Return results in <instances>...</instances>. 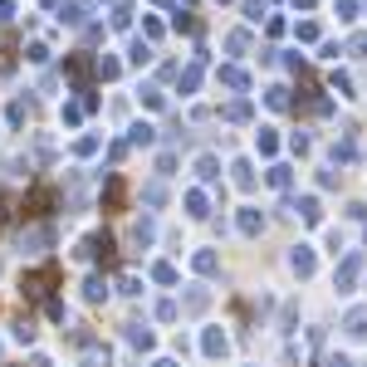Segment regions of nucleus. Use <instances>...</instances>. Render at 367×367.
I'll return each mask as SVG.
<instances>
[{"mask_svg": "<svg viewBox=\"0 0 367 367\" xmlns=\"http://www.w3.org/2000/svg\"><path fill=\"white\" fill-rule=\"evenodd\" d=\"M49 240H54V230H49V226H30V230L20 235V250H25V255H39V250H49Z\"/></svg>", "mask_w": 367, "mask_h": 367, "instance_id": "obj_1", "label": "nucleus"}, {"mask_svg": "<svg viewBox=\"0 0 367 367\" xmlns=\"http://www.w3.org/2000/svg\"><path fill=\"white\" fill-rule=\"evenodd\" d=\"M201 348H206V357H226V353H230V338H226L221 328H206V333H201Z\"/></svg>", "mask_w": 367, "mask_h": 367, "instance_id": "obj_2", "label": "nucleus"}, {"mask_svg": "<svg viewBox=\"0 0 367 367\" xmlns=\"http://www.w3.org/2000/svg\"><path fill=\"white\" fill-rule=\"evenodd\" d=\"M289 265H294V275H299V279H308V275H313V250H308V245H299V250L289 255Z\"/></svg>", "mask_w": 367, "mask_h": 367, "instance_id": "obj_3", "label": "nucleus"}, {"mask_svg": "<svg viewBox=\"0 0 367 367\" xmlns=\"http://www.w3.org/2000/svg\"><path fill=\"white\" fill-rule=\"evenodd\" d=\"M49 201H54V191H49V186H34L25 206H30V216H44V211H49Z\"/></svg>", "mask_w": 367, "mask_h": 367, "instance_id": "obj_4", "label": "nucleus"}, {"mask_svg": "<svg viewBox=\"0 0 367 367\" xmlns=\"http://www.w3.org/2000/svg\"><path fill=\"white\" fill-rule=\"evenodd\" d=\"M216 265H221L216 250H196V255H191V270H196V275H216Z\"/></svg>", "mask_w": 367, "mask_h": 367, "instance_id": "obj_5", "label": "nucleus"}, {"mask_svg": "<svg viewBox=\"0 0 367 367\" xmlns=\"http://www.w3.org/2000/svg\"><path fill=\"white\" fill-rule=\"evenodd\" d=\"M343 328H348V338H367V308H353L343 319Z\"/></svg>", "mask_w": 367, "mask_h": 367, "instance_id": "obj_6", "label": "nucleus"}, {"mask_svg": "<svg viewBox=\"0 0 367 367\" xmlns=\"http://www.w3.org/2000/svg\"><path fill=\"white\" fill-rule=\"evenodd\" d=\"M259 230H265V216L245 206V211H240V235H259Z\"/></svg>", "mask_w": 367, "mask_h": 367, "instance_id": "obj_7", "label": "nucleus"}, {"mask_svg": "<svg viewBox=\"0 0 367 367\" xmlns=\"http://www.w3.org/2000/svg\"><path fill=\"white\" fill-rule=\"evenodd\" d=\"M353 279H357V255H348V259H343V270H338V289L348 294V289H353Z\"/></svg>", "mask_w": 367, "mask_h": 367, "instance_id": "obj_8", "label": "nucleus"}, {"mask_svg": "<svg viewBox=\"0 0 367 367\" xmlns=\"http://www.w3.org/2000/svg\"><path fill=\"white\" fill-rule=\"evenodd\" d=\"M196 177L201 181H216L221 177V162H216V157H196Z\"/></svg>", "mask_w": 367, "mask_h": 367, "instance_id": "obj_9", "label": "nucleus"}, {"mask_svg": "<svg viewBox=\"0 0 367 367\" xmlns=\"http://www.w3.org/2000/svg\"><path fill=\"white\" fill-rule=\"evenodd\" d=\"M103 294H108V284H103V275H88V284H83V299H88V304H98Z\"/></svg>", "mask_w": 367, "mask_h": 367, "instance_id": "obj_10", "label": "nucleus"}, {"mask_svg": "<svg viewBox=\"0 0 367 367\" xmlns=\"http://www.w3.org/2000/svg\"><path fill=\"white\" fill-rule=\"evenodd\" d=\"M128 343H132V348H142V353H147V348H152V333H147V328H142V324H128Z\"/></svg>", "mask_w": 367, "mask_h": 367, "instance_id": "obj_11", "label": "nucleus"}, {"mask_svg": "<svg viewBox=\"0 0 367 367\" xmlns=\"http://www.w3.org/2000/svg\"><path fill=\"white\" fill-rule=\"evenodd\" d=\"M206 304H211V294H206V289H191V294H186V304H181V308H186V313H201V308H206Z\"/></svg>", "mask_w": 367, "mask_h": 367, "instance_id": "obj_12", "label": "nucleus"}, {"mask_svg": "<svg viewBox=\"0 0 367 367\" xmlns=\"http://www.w3.org/2000/svg\"><path fill=\"white\" fill-rule=\"evenodd\" d=\"M128 59H132V64H147V59H152V44H147V39H132Z\"/></svg>", "mask_w": 367, "mask_h": 367, "instance_id": "obj_13", "label": "nucleus"}, {"mask_svg": "<svg viewBox=\"0 0 367 367\" xmlns=\"http://www.w3.org/2000/svg\"><path fill=\"white\" fill-rule=\"evenodd\" d=\"M64 69H69V79H74V83H83V79H88V59H64Z\"/></svg>", "mask_w": 367, "mask_h": 367, "instance_id": "obj_14", "label": "nucleus"}, {"mask_svg": "<svg viewBox=\"0 0 367 367\" xmlns=\"http://www.w3.org/2000/svg\"><path fill=\"white\" fill-rule=\"evenodd\" d=\"M221 83H226V88H245L250 79H245L240 69H230V64H226V69H221Z\"/></svg>", "mask_w": 367, "mask_h": 367, "instance_id": "obj_15", "label": "nucleus"}, {"mask_svg": "<svg viewBox=\"0 0 367 367\" xmlns=\"http://www.w3.org/2000/svg\"><path fill=\"white\" fill-rule=\"evenodd\" d=\"M186 211H191L196 221L206 216V196H201V191H186Z\"/></svg>", "mask_w": 367, "mask_h": 367, "instance_id": "obj_16", "label": "nucleus"}, {"mask_svg": "<svg viewBox=\"0 0 367 367\" xmlns=\"http://www.w3.org/2000/svg\"><path fill=\"white\" fill-rule=\"evenodd\" d=\"M25 118H30V103H25V98H15V103H10V123H15V128H20V123H25Z\"/></svg>", "mask_w": 367, "mask_h": 367, "instance_id": "obj_17", "label": "nucleus"}, {"mask_svg": "<svg viewBox=\"0 0 367 367\" xmlns=\"http://www.w3.org/2000/svg\"><path fill=\"white\" fill-rule=\"evenodd\" d=\"M64 20H69V25H83V0H69V6H64Z\"/></svg>", "mask_w": 367, "mask_h": 367, "instance_id": "obj_18", "label": "nucleus"}, {"mask_svg": "<svg viewBox=\"0 0 367 367\" xmlns=\"http://www.w3.org/2000/svg\"><path fill=\"white\" fill-rule=\"evenodd\" d=\"M299 216H304V221H319V201L304 196V201H299Z\"/></svg>", "mask_w": 367, "mask_h": 367, "instance_id": "obj_19", "label": "nucleus"}, {"mask_svg": "<svg viewBox=\"0 0 367 367\" xmlns=\"http://www.w3.org/2000/svg\"><path fill=\"white\" fill-rule=\"evenodd\" d=\"M196 83H201V64H191V69L181 74V88H186V93H196Z\"/></svg>", "mask_w": 367, "mask_h": 367, "instance_id": "obj_20", "label": "nucleus"}, {"mask_svg": "<svg viewBox=\"0 0 367 367\" xmlns=\"http://www.w3.org/2000/svg\"><path fill=\"white\" fill-rule=\"evenodd\" d=\"M235 186H255V172H250V162H235Z\"/></svg>", "mask_w": 367, "mask_h": 367, "instance_id": "obj_21", "label": "nucleus"}, {"mask_svg": "<svg viewBox=\"0 0 367 367\" xmlns=\"http://www.w3.org/2000/svg\"><path fill=\"white\" fill-rule=\"evenodd\" d=\"M270 186L284 191V186H289V167H270Z\"/></svg>", "mask_w": 367, "mask_h": 367, "instance_id": "obj_22", "label": "nucleus"}, {"mask_svg": "<svg viewBox=\"0 0 367 367\" xmlns=\"http://www.w3.org/2000/svg\"><path fill=\"white\" fill-rule=\"evenodd\" d=\"M226 118H230V123H240V118H250V103H245V98H240V103H230V108H226Z\"/></svg>", "mask_w": 367, "mask_h": 367, "instance_id": "obj_23", "label": "nucleus"}, {"mask_svg": "<svg viewBox=\"0 0 367 367\" xmlns=\"http://www.w3.org/2000/svg\"><path fill=\"white\" fill-rule=\"evenodd\" d=\"M152 279H157V284H177V270H172V265H157Z\"/></svg>", "mask_w": 367, "mask_h": 367, "instance_id": "obj_24", "label": "nucleus"}, {"mask_svg": "<svg viewBox=\"0 0 367 367\" xmlns=\"http://www.w3.org/2000/svg\"><path fill=\"white\" fill-rule=\"evenodd\" d=\"M142 201H147V206H162V201H167V191H162V186H147V191H142Z\"/></svg>", "mask_w": 367, "mask_h": 367, "instance_id": "obj_25", "label": "nucleus"}, {"mask_svg": "<svg viewBox=\"0 0 367 367\" xmlns=\"http://www.w3.org/2000/svg\"><path fill=\"white\" fill-rule=\"evenodd\" d=\"M245 44H250V34H245V30H235V34L226 39V49H235V54H240V49H245Z\"/></svg>", "mask_w": 367, "mask_h": 367, "instance_id": "obj_26", "label": "nucleus"}, {"mask_svg": "<svg viewBox=\"0 0 367 367\" xmlns=\"http://www.w3.org/2000/svg\"><path fill=\"white\" fill-rule=\"evenodd\" d=\"M157 319L172 324V319H177V304H172V299H167V304H157Z\"/></svg>", "mask_w": 367, "mask_h": 367, "instance_id": "obj_27", "label": "nucleus"}, {"mask_svg": "<svg viewBox=\"0 0 367 367\" xmlns=\"http://www.w3.org/2000/svg\"><path fill=\"white\" fill-rule=\"evenodd\" d=\"M132 142H137V147H147V142H152V128H147V123H137V128H132Z\"/></svg>", "mask_w": 367, "mask_h": 367, "instance_id": "obj_28", "label": "nucleus"}, {"mask_svg": "<svg viewBox=\"0 0 367 367\" xmlns=\"http://www.w3.org/2000/svg\"><path fill=\"white\" fill-rule=\"evenodd\" d=\"M74 152H79V157H88V152H98V137H79V142H74Z\"/></svg>", "mask_w": 367, "mask_h": 367, "instance_id": "obj_29", "label": "nucleus"}, {"mask_svg": "<svg viewBox=\"0 0 367 367\" xmlns=\"http://www.w3.org/2000/svg\"><path fill=\"white\" fill-rule=\"evenodd\" d=\"M118 289H123V294H142V279H137V275H123V284H118Z\"/></svg>", "mask_w": 367, "mask_h": 367, "instance_id": "obj_30", "label": "nucleus"}, {"mask_svg": "<svg viewBox=\"0 0 367 367\" xmlns=\"http://www.w3.org/2000/svg\"><path fill=\"white\" fill-rule=\"evenodd\" d=\"M98 74L103 79H118V59H98Z\"/></svg>", "mask_w": 367, "mask_h": 367, "instance_id": "obj_31", "label": "nucleus"}, {"mask_svg": "<svg viewBox=\"0 0 367 367\" xmlns=\"http://www.w3.org/2000/svg\"><path fill=\"white\" fill-rule=\"evenodd\" d=\"M83 367H108V353H98V348H93V353L83 357Z\"/></svg>", "mask_w": 367, "mask_h": 367, "instance_id": "obj_32", "label": "nucleus"}, {"mask_svg": "<svg viewBox=\"0 0 367 367\" xmlns=\"http://www.w3.org/2000/svg\"><path fill=\"white\" fill-rule=\"evenodd\" d=\"M15 338L20 343H34V324H15Z\"/></svg>", "mask_w": 367, "mask_h": 367, "instance_id": "obj_33", "label": "nucleus"}, {"mask_svg": "<svg viewBox=\"0 0 367 367\" xmlns=\"http://www.w3.org/2000/svg\"><path fill=\"white\" fill-rule=\"evenodd\" d=\"M10 15H15V6H10V0H0V25H6Z\"/></svg>", "mask_w": 367, "mask_h": 367, "instance_id": "obj_34", "label": "nucleus"}, {"mask_svg": "<svg viewBox=\"0 0 367 367\" xmlns=\"http://www.w3.org/2000/svg\"><path fill=\"white\" fill-rule=\"evenodd\" d=\"M328 367H353V357H343V353H338V357H328Z\"/></svg>", "mask_w": 367, "mask_h": 367, "instance_id": "obj_35", "label": "nucleus"}, {"mask_svg": "<svg viewBox=\"0 0 367 367\" xmlns=\"http://www.w3.org/2000/svg\"><path fill=\"white\" fill-rule=\"evenodd\" d=\"M152 367H177V362H172V357H157V362H152Z\"/></svg>", "mask_w": 367, "mask_h": 367, "instance_id": "obj_36", "label": "nucleus"}, {"mask_svg": "<svg viewBox=\"0 0 367 367\" xmlns=\"http://www.w3.org/2000/svg\"><path fill=\"white\" fill-rule=\"evenodd\" d=\"M0 221H6V196H0Z\"/></svg>", "mask_w": 367, "mask_h": 367, "instance_id": "obj_37", "label": "nucleus"}]
</instances>
